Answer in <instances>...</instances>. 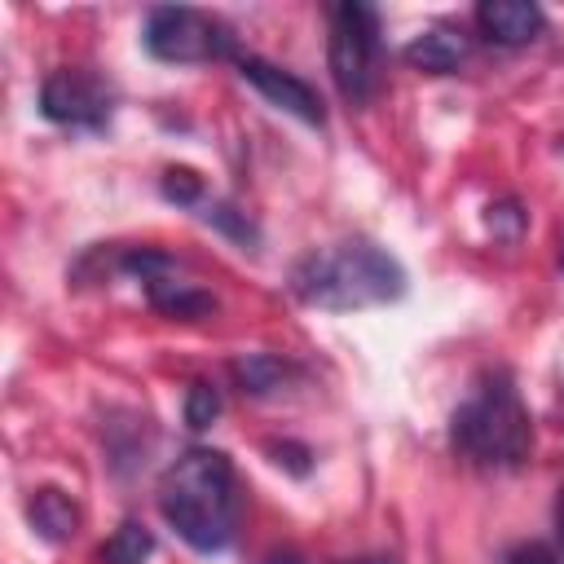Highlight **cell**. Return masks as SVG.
Listing matches in <instances>:
<instances>
[{
  "mask_svg": "<svg viewBox=\"0 0 564 564\" xmlns=\"http://www.w3.org/2000/svg\"><path fill=\"white\" fill-rule=\"evenodd\" d=\"M291 291L308 308L326 313H352V308H379L405 295V269L375 242L348 238L335 247H317L295 260Z\"/></svg>",
  "mask_w": 564,
  "mask_h": 564,
  "instance_id": "1",
  "label": "cell"
},
{
  "mask_svg": "<svg viewBox=\"0 0 564 564\" xmlns=\"http://www.w3.org/2000/svg\"><path fill=\"white\" fill-rule=\"evenodd\" d=\"M163 520L189 542L194 551L212 555L234 542V467L220 449H189L181 454L159 485Z\"/></svg>",
  "mask_w": 564,
  "mask_h": 564,
  "instance_id": "2",
  "label": "cell"
},
{
  "mask_svg": "<svg viewBox=\"0 0 564 564\" xmlns=\"http://www.w3.org/2000/svg\"><path fill=\"white\" fill-rule=\"evenodd\" d=\"M449 441L485 467H520L533 449V419L507 375H489L449 419Z\"/></svg>",
  "mask_w": 564,
  "mask_h": 564,
  "instance_id": "3",
  "label": "cell"
},
{
  "mask_svg": "<svg viewBox=\"0 0 564 564\" xmlns=\"http://www.w3.org/2000/svg\"><path fill=\"white\" fill-rule=\"evenodd\" d=\"M330 79L344 101L366 106L379 93V13L361 0L330 4Z\"/></svg>",
  "mask_w": 564,
  "mask_h": 564,
  "instance_id": "4",
  "label": "cell"
},
{
  "mask_svg": "<svg viewBox=\"0 0 564 564\" xmlns=\"http://www.w3.org/2000/svg\"><path fill=\"white\" fill-rule=\"evenodd\" d=\"M145 53L159 57V62H176V66H189V62H220V57H234V35L198 13V9H185V4H159L145 13Z\"/></svg>",
  "mask_w": 564,
  "mask_h": 564,
  "instance_id": "5",
  "label": "cell"
},
{
  "mask_svg": "<svg viewBox=\"0 0 564 564\" xmlns=\"http://www.w3.org/2000/svg\"><path fill=\"white\" fill-rule=\"evenodd\" d=\"M123 269L132 278H141L145 286V300L167 313V317H181V322H194V317H207L216 313V300L207 291H198L194 282L181 278V260H172L167 251H154V247H141V251H128L123 256Z\"/></svg>",
  "mask_w": 564,
  "mask_h": 564,
  "instance_id": "6",
  "label": "cell"
},
{
  "mask_svg": "<svg viewBox=\"0 0 564 564\" xmlns=\"http://www.w3.org/2000/svg\"><path fill=\"white\" fill-rule=\"evenodd\" d=\"M40 110L66 128H101L110 119V88L79 66H62L40 84Z\"/></svg>",
  "mask_w": 564,
  "mask_h": 564,
  "instance_id": "7",
  "label": "cell"
},
{
  "mask_svg": "<svg viewBox=\"0 0 564 564\" xmlns=\"http://www.w3.org/2000/svg\"><path fill=\"white\" fill-rule=\"evenodd\" d=\"M238 75H242L269 106L286 110V115H295V119H304V123H313V128L326 123V110H322L317 88L304 84L300 75H291V70H282V66L256 57V53H242V57H238Z\"/></svg>",
  "mask_w": 564,
  "mask_h": 564,
  "instance_id": "8",
  "label": "cell"
},
{
  "mask_svg": "<svg viewBox=\"0 0 564 564\" xmlns=\"http://www.w3.org/2000/svg\"><path fill=\"white\" fill-rule=\"evenodd\" d=\"M476 26H480L485 40L516 48V44H529V40L542 35L546 13L538 4H529V0H485L476 9Z\"/></svg>",
  "mask_w": 564,
  "mask_h": 564,
  "instance_id": "9",
  "label": "cell"
},
{
  "mask_svg": "<svg viewBox=\"0 0 564 564\" xmlns=\"http://www.w3.org/2000/svg\"><path fill=\"white\" fill-rule=\"evenodd\" d=\"M414 70H427V75H449V70H458L463 66V57H467V40L458 35V31H445V26H432V31H423V35H414L410 44H405V53H401Z\"/></svg>",
  "mask_w": 564,
  "mask_h": 564,
  "instance_id": "10",
  "label": "cell"
},
{
  "mask_svg": "<svg viewBox=\"0 0 564 564\" xmlns=\"http://www.w3.org/2000/svg\"><path fill=\"white\" fill-rule=\"evenodd\" d=\"M26 520L44 542H70L79 533V507L62 489H35L26 498Z\"/></svg>",
  "mask_w": 564,
  "mask_h": 564,
  "instance_id": "11",
  "label": "cell"
},
{
  "mask_svg": "<svg viewBox=\"0 0 564 564\" xmlns=\"http://www.w3.org/2000/svg\"><path fill=\"white\" fill-rule=\"evenodd\" d=\"M286 375H291V366L273 352H247L234 361V379L247 397H273L286 383Z\"/></svg>",
  "mask_w": 564,
  "mask_h": 564,
  "instance_id": "12",
  "label": "cell"
},
{
  "mask_svg": "<svg viewBox=\"0 0 564 564\" xmlns=\"http://www.w3.org/2000/svg\"><path fill=\"white\" fill-rule=\"evenodd\" d=\"M198 216H203L212 229H220L225 238H234L242 251H256L260 229H256V225H251V216H247V212H238L234 203H225V198H203V203H198Z\"/></svg>",
  "mask_w": 564,
  "mask_h": 564,
  "instance_id": "13",
  "label": "cell"
},
{
  "mask_svg": "<svg viewBox=\"0 0 564 564\" xmlns=\"http://www.w3.org/2000/svg\"><path fill=\"white\" fill-rule=\"evenodd\" d=\"M150 555H154V533L137 520H123L101 546V564H145Z\"/></svg>",
  "mask_w": 564,
  "mask_h": 564,
  "instance_id": "14",
  "label": "cell"
},
{
  "mask_svg": "<svg viewBox=\"0 0 564 564\" xmlns=\"http://www.w3.org/2000/svg\"><path fill=\"white\" fill-rule=\"evenodd\" d=\"M220 414V392L212 388V383H189V392H185V423L194 427V432H203V427H212V419Z\"/></svg>",
  "mask_w": 564,
  "mask_h": 564,
  "instance_id": "15",
  "label": "cell"
},
{
  "mask_svg": "<svg viewBox=\"0 0 564 564\" xmlns=\"http://www.w3.org/2000/svg\"><path fill=\"white\" fill-rule=\"evenodd\" d=\"M163 194L172 203H185V207H198L203 203V176L194 167H167L163 172Z\"/></svg>",
  "mask_w": 564,
  "mask_h": 564,
  "instance_id": "16",
  "label": "cell"
},
{
  "mask_svg": "<svg viewBox=\"0 0 564 564\" xmlns=\"http://www.w3.org/2000/svg\"><path fill=\"white\" fill-rule=\"evenodd\" d=\"M524 225V216L516 212V203H489V229L502 234V238H516Z\"/></svg>",
  "mask_w": 564,
  "mask_h": 564,
  "instance_id": "17",
  "label": "cell"
},
{
  "mask_svg": "<svg viewBox=\"0 0 564 564\" xmlns=\"http://www.w3.org/2000/svg\"><path fill=\"white\" fill-rule=\"evenodd\" d=\"M502 564H560V555L551 546H542V542H529V546H516Z\"/></svg>",
  "mask_w": 564,
  "mask_h": 564,
  "instance_id": "18",
  "label": "cell"
},
{
  "mask_svg": "<svg viewBox=\"0 0 564 564\" xmlns=\"http://www.w3.org/2000/svg\"><path fill=\"white\" fill-rule=\"evenodd\" d=\"M269 449H273V454H278V463H282V467H291L295 476H304V471H308V449H304V445L282 441V445H269Z\"/></svg>",
  "mask_w": 564,
  "mask_h": 564,
  "instance_id": "19",
  "label": "cell"
},
{
  "mask_svg": "<svg viewBox=\"0 0 564 564\" xmlns=\"http://www.w3.org/2000/svg\"><path fill=\"white\" fill-rule=\"evenodd\" d=\"M264 564H304V560H300V555H291V551H278V555H269Z\"/></svg>",
  "mask_w": 564,
  "mask_h": 564,
  "instance_id": "20",
  "label": "cell"
},
{
  "mask_svg": "<svg viewBox=\"0 0 564 564\" xmlns=\"http://www.w3.org/2000/svg\"><path fill=\"white\" fill-rule=\"evenodd\" d=\"M352 564H392V560H383V555H370V560H352Z\"/></svg>",
  "mask_w": 564,
  "mask_h": 564,
  "instance_id": "21",
  "label": "cell"
},
{
  "mask_svg": "<svg viewBox=\"0 0 564 564\" xmlns=\"http://www.w3.org/2000/svg\"><path fill=\"white\" fill-rule=\"evenodd\" d=\"M560 269H564V242H560Z\"/></svg>",
  "mask_w": 564,
  "mask_h": 564,
  "instance_id": "22",
  "label": "cell"
}]
</instances>
